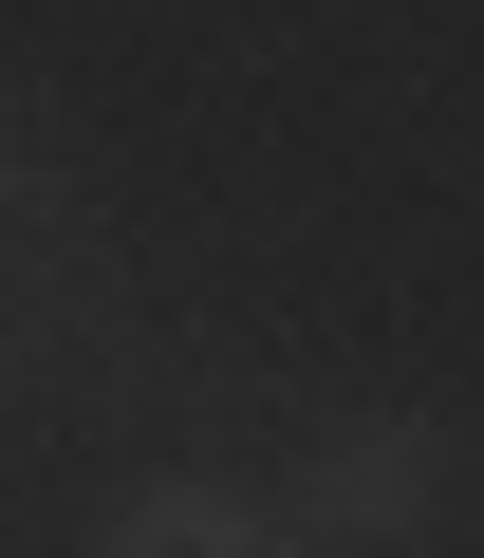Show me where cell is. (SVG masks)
<instances>
[{"instance_id": "6da1fadb", "label": "cell", "mask_w": 484, "mask_h": 558, "mask_svg": "<svg viewBox=\"0 0 484 558\" xmlns=\"http://www.w3.org/2000/svg\"><path fill=\"white\" fill-rule=\"evenodd\" d=\"M280 539H317V558H410V539H447V447H428L410 410H336V428L299 447V484H280Z\"/></svg>"}, {"instance_id": "7a4b0ae2", "label": "cell", "mask_w": 484, "mask_h": 558, "mask_svg": "<svg viewBox=\"0 0 484 558\" xmlns=\"http://www.w3.org/2000/svg\"><path fill=\"white\" fill-rule=\"evenodd\" d=\"M94 539H112V558H262V539H280V502H242V484H205V465H149Z\"/></svg>"}, {"instance_id": "3957f363", "label": "cell", "mask_w": 484, "mask_h": 558, "mask_svg": "<svg viewBox=\"0 0 484 558\" xmlns=\"http://www.w3.org/2000/svg\"><path fill=\"white\" fill-rule=\"evenodd\" d=\"M0 149H20V94H0Z\"/></svg>"}]
</instances>
